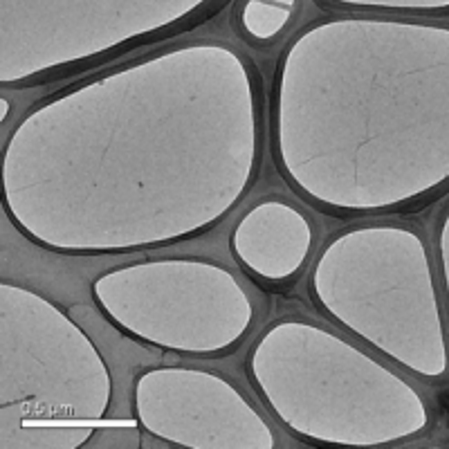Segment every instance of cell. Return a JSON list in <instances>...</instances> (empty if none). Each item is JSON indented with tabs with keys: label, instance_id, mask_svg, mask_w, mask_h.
I'll return each mask as SVG.
<instances>
[{
	"label": "cell",
	"instance_id": "6da1fadb",
	"mask_svg": "<svg viewBox=\"0 0 449 449\" xmlns=\"http://www.w3.org/2000/svg\"><path fill=\"white\" fill-rule=\"evenodd\" d=\"M297 5L299 0H245L241 25L252 39L270 41L288 25Z\"/></svg>",
	"mask_w": 449,
	"mask_h": 449
},
{
	"label": "cell",
	"instance_id": "7a4b0ae2",
	"mask_svg": "<svg viewBox=\"0 0 449 449\" xmlns=\"http://www.w3.org/2000/svg\"><path fill=\"white\" fill-rule=\"evenodd\" d=\"M351 9H387V12H447L449 0H331Z\"/></svg>",
	"mask_w": 449,
	"mask_h": 449
}]
</instances>
